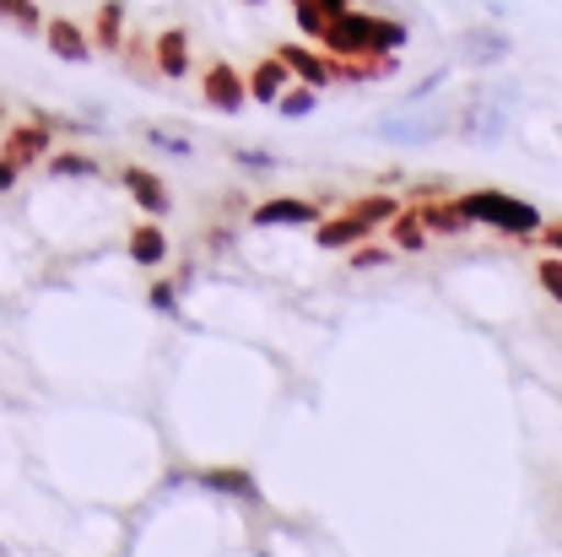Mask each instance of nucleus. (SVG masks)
Here are the masks:
<instances>
[{
	"label": "nucleus",
	"instance_id": "2eb2a0df",
	"mask_svg": "<svg viewBox=\"0 0 562 557\" xmlns=\"http://www.w3.org/2000/svg\"><path fill=\"white\" fill-rule=\"evenodd\" d=\"M277 55H281V66L292 70V76H303L308 87H325V81H330V60H319V55L303 49V44H281Z\"/></svg>",
	"mask_w": 562,
	"mask_h": 557
},
{
	"label": "nucleus",
	"instance_id": "5701e85b",
	"mask_svg": "<svg viewBox=\"0 0 562 557\" xmlns=\"http://www.w3.org/2000/svg\"><path fill=\"white\" fill-rule=\"evenodd\" d=\"M0 16H5V22H16L22 33H38V27H44L38 0H0Z\"/></svg>",
	"mask_w": 562,
	"mask_h": 557
},
{
	"label": "nucleus",
	"instance_id": "9d476101",
	"mask_svg": "<svg viewBox=\"0 0 562 557\" xmlns=\"http://www.w3.org/2000/svg\"><path fill=\"white\" fill-rule=\"evenodd\" d=\"M454 131L465 141H476V146H492V141H503V131H508V114H503L497 103H471V109L454 120Z\"/></svg>",
	"mask_w": 562,
	"mask_h": 557
},
{
	"label": "nucleus",
	"instance_id": "f03ea898",
	"mask_svg": "<svg viewBox=\"0 0 562 557\" xmlns=\"http://www.w3.org/2000/svg\"><path fill=\"white\" fill-rule=\"evenodd\" d=\"M395 211L401 207H395L390 196H362V201H351L341 216L314 222V238H319V249H351V244H362L373 227H384Z\"/></svg>",
	"mask_w": 562,
	"mask_h": 557
},
{
	"label": "nucleus",
	"instance_id": "393cba45",
	"mask_svg": "<svg viewBox=\"0 0 562 557\" xmlns=\"http://www.w3.org/2000/svg\"><path fill=\"white\" fill-rule=\"evenodd\" d=\"M536 281L547 287V298L562 303V255H547V260H536Z\"/></svg>",
	"mask_w": 562,
	"mask_h": 557
},
{
	"label": "nucleus",
	"instance_id": "4468645a",
	"mask_svg": "<svg viewBox=\"0 0 562 557\" xmlns=\"http://www.w3.org/2000/svg\"><path fill=\"white\" fill-rule=\"evenodd\" d=\"M244 81H249V98H255V103H277L281 92H286V81H292V70L281 66V55H271V60H260L255 76H244Z\"/></svg>",
	"mask_w": 562,
	"mask_h": 557
},
{
	"label": "nucleus",
	"instance_id": "f8f14e48",
	"mask_svg": "<svg viewBox=\"0 0 562 557\" xmlns=\"http://www.w3.org/2000/svg\"><path fill=\"white\" fill-rule=\"evenodd\" d=\"M125 190L136 196L140 211H151V216H162V211L173 207V196H168V185L151 174V168H125Z\"/></svg>",
	"mask_w": 562,
	"mask_h": 557
},
{
	"label": "nucleus",
	"instance_id": "423d86ee",
	"mask_svg": "<svg viewBox=\"0 0 562 557\" xmlns=\"http://www.w3.org/2000/svg\"><path fill=\"white\" fill-rule=\"evenodd\" d=\"M201 98H206V109H216V114H238V109L249 103V81L227 66V60H216V66L206 70V81H201Z\"/></svg>",
	"mask_w": 562,
	"mask_h": 557
},
{
	"label": "nucleus",
	"instance_id": "cd10ccee",
	"mask_svg": "<svg viewBox=\"0 0 562 557\" xmlns=\"http://www.w3.org/2000/svg\"><path fill=\"white\" fill-rule=\"evenodd\" d=\"M390 255L384 249H373V244H357V255H351V271H373V266H384Z\"/></svg>",
	"mask_w": 562,
	"mask_h": 557
},
{
	"label": "nucleus",
	"instance_id": "9b49d317",
	"mask_svg": "<svg viewBox=\"0 0 562 557\" xmlns=\"http://www.w3.org/2000/svg\"><path fill=\"white\" fill-rule=\"evenodd\" d=\"M151 60H157V70H162L168 81H179V76L190 70V33H184V27H168V33H157V49H151Z\"/></svg>",
	"mask_w": 562,
	"mask_h": 557
},
{
	"label": "nucleus",
	"instance_id": "7c9ffc66",
	"mask_svg": "<svg viewBox=\"0 0 562 557\" xmlns=\"http://www.w3.org/2000/svg\"><path fill=\"white\" fill-rule=\"evenodd\" d=\"M16 174H22V168H16V163H5V157H0V196H5V190H11V185H16Z\"/></svg>",
	"mask_w": 562,
	"mask_h": 557
},
{
	"label": "nucleus",
	"instance_id": "bb28decb",
	"mask_svg": "<svg viewBox=\"0 0 562 557\" xmlns=\"http://www.w3.org/2000/svg\"><path fill=\"white\" fill-rule=\"evenodd\" d=\"M146 298H151V309H157V314H179V292H173V281H157Z\"/></svg>",
	"mask_w": 562,
	"mask_h": 557
},
{
	"label": "nucleus",
	"instance_id": "39448f33",
	"mask_svg": "<svg viewBox=\"0 0 562 557\" xmlns=\"http://www.w3.org/2000/svg\"><path fill=\"white\" fill-rule=\"evenodd\" d=\"M454 55H460L465 66L487 70V66H503V60L514 55V38H508L503 27H471V33H460Z\"/></svg>",
	"mask_w": 562,
	"mask_h": 557
},
{
	"label": "nucleus",
	"instance_id": "f3484780",
	"mask_svg": "<svg viewBox=\"0 0 562 557\" xmlns=\"http://www.w3.org/2000/svg\"><path fill=\"white\" fill-rule=\"evenodd\" d=\"M131 260L136 266H162L168 260V238H162L157 222H140L136 233H131Z\"/></svg>",
	"mask_w": 562,
	"mask_h": 557
},
{
	"label": "nucleus",
	"instance_id": "c756f323",
	"mask_svg": "<svg viewBox=\"0 0 562 557\" xmlns=\"http://www.w3.org/2000/svg\"><path fill=\"white\" fill-rule=\"evenodd\" d=\"M541 238H547V249H558L562 255V222H547V227H536Z\"/></svg>",
	"mask_w": 562,
	"mask_h": 557
},
{
	"label": "nucleus",
	"instance_id": "7ed1b4c3",
	"mask_svg": "<svg viewBox=\"0 0 562 557\" xmlns=\"http://www.w3.org/2000/svg\"><path fill=\"white\" fill-rule=\"evenodd\" d=\"M460 211L471 222L497 227V233H514V238H525V233L541 227V211L530 207V201H519V196H503V190H471V196H460Z\"/></svg>",
	"mask_w": 562,
	"mask_h": 557
},
{
	"label": "nucleus",
	"instance_id": "4be33fe9",
	"mask_svg": "<svg viewBox=\"0 0 562 557\" xmlns=\"http://www.w3.org/2000/svg\"><path fill=\"white\" fill-rule=\"evenodd\" d=\"M271 109H281L286 120H303V114H314V109H319V87H286Z\"/></svg>",
	"mask_w": 562,
	"mask_h": 557
},
{
	"label": "nucleus",
	"instance_id": "a211bd4d",
	"mask_svg": "<svg viewBox=\"0 0 562 557\" xmlns=\"http://www.w3.org/2000/svg\"><path fill=\"white\" fill-rule=\"evenodd\" d=\"M347 5L351 0H297V27H303L308 38H319V33H325V22H330V16H341Z\"/></svg>",
	"mask_w": 562,
	"mask_h": 557
},
{
	"label": "nucleus",
	"instance_id": "412c9836",
	"mask_svg": "<svg viewBox=\"0 0 562 557\" xmlns=\"http://www.w3.org/2000/svg\"><path fill=\"white\" fill-rule=\"evenodd\" d=\"M49 174H55V179H98L103 168H98L92 157H81V152H55V157H49Z\"/></svg>",
	"mask_w": 562,
	"mask_h": 557
},
{
	"label": "nucleus",
	"instance_id": "2f4dec72",
	"mask_svg": "<svg viewBox=\"0 0 562 557\" xmlns=\"http://www.w3.org/2000/svg\"><path fill=\"white\" fill-rule=\"evenodd\" d=\"M0 125H5V103H0Z\"/></svg>",
	"mask_w": 562,
	"mask_h": 557
},
{
	"label": "nucleus",
	"instance_id": "c85d7f7f",
	"mask_svg": "<svg viewBox=\"0 0 562 557\" xmlns=\"http://www.w3.org/2000/svg\"><path fill=\"white\" fill-rule=\"evenodd\" d=\"M151 146H162V152H173V157H190V141L184 136H162V131H146Z\"/></svg>",
	"mask_w": 562,
	"mask_h": 557
},
{
	"label": "nucleus",
	"instance_id": "6ab92c4d",
	"mask_svg": "<svg viewBox=\"0 0 562 557\" xmlns=\"http://www.w3.org/2000/svg\"><path fill=\"white\" fill-rule=\"evenodd\" d=\"M98 44L103 49H125V0H103L98 5Z\"/></svg>",
	"mask_w": 562,
	"mask_h": 557
},
{
	"label": "nucleus",
	"instance_id": "473e14b6",
	"mask_svg": "<svg viewBox=\"0 0 562 557\" xmlns=\"http://www.w3.org/2000/svg\"><path fill=\"white\" fill-rule=\"evenodd\" d=\"M249 5H260V0H249Z\"/></svg>",
	"mask_w": 562,
	"mask_h": 557
},
{
	"label": "nucleus",
	"instance_id": "a878e982",
	"mask_svg": "<svg viewBox=\"0 0 562 557\" xmlns=\"http://www.w3.org/2000/svg\"><path fill=\"white\" fill-rule=\"evenodd\" d=\"M443 81H449V70H443V66H438V70H427L422 81H412V87H406V98H401V103H406V109H417L422 98H432V92H438Z\"/></svg>",
	"mask_w": 562,
	"mask_h": 557
},
{
	"label": "nucleus",
	"instance_id": "0eeeda50",
	"mask_svg": "<svg viewBox=\"0 0 562 557\" xmlns=\"http://www.w3.org/2000/svg\"><path fill=\"white\" fill-rule=\"evenodd\" d=\"M454 120L449 114H422V120H406V114H390V120H379V136L395 141V146H422V141H438L449 131Z\"/></svg>",
	"mask_w": 562,
	"mask_h": 557
},
{
	"label": "nucleus",
	"instance_id": "aec40b11",
	"mask_svg": "<svg viewBox=\"0 0 562 557\" xmlns=\"http://www.w3.org/2000/svg\"><path fill=\"white\" fill-rule=\"evenodd\" d=\"M390 227H395V244H401V249H406V255H417L422 244H427V227H422L417 207L395 211V216H390Z\"/></svg>",
	"mask_w": 562,
	"mask_h": 557
},
{
	"label": "nucleus",
	"instance_id": "1a4fd4ad",
	"mask_svg": "<svg viewBox=\"0 0 562 557\" xmlns=\"http://www.w3.org/2000/svg\"><path fill=\"white\" fill-rule=\"evenodd\" d=\"M249 222H255V227H314V222H319V207H308V201H297V196H277V201H260V207L249 211Z\"/></svg>",
	"mask_w": 562,
	"mask_h": 557
},
{
	"label": "nucleus",
	"instance_id": "72a5a7b5",
	"mask_svg": "<svg viewBox=\"0 0 562 557\" xmlns=\"http://www.w3.org/2000/svg\"><path fill=\"white\" fill-rule=\"evenodd\" d=\"M292 5H297V0H292Z\"/></svg>",
	"mask_w": 562,
	"mask_h": 557
},
{
	"label": "nucleus",
	"instance_id": "f257e3e1",
	"mask_svg": "<svg viewBox=\"0 0 562 557\" xmlns=\"http://www.w3.org/2000/svg\"><path fill=\"white\" fill-rule=\"evenodd\" d=\"M325 49L336 60H390L395 49H406V22H390V16H373V11H341L325 22Z\"/></svg>",
	"mask_w": 562,
	"mask_h": 557
},
{
	"label": "nucleus",
	"instance_id": "20e7f679",
	"mask_svg": "<svg viewBox=\"0 0 562 557\" xmlns=\"http://www.w3.org/2000/svg\"><path fill=\"white\" fill-rule=\"evenodd\" d=\"M49 141H55V125H49V120H16V125L5 131L0 157L16 163V168H33L38 157H49Z\"/></svg>",
	"mask_w": 562,
	"mask_h": 557
},
{
	"label": "nucleus",
	"instance_id": "b1692460",
	"mask_svg": "<svg viewBox=\"0 0 562 557\" xmlns=\"http://www.w3.org/2000/svg\"><path fill=\"white\" fill-rule=\"evenodd\" d=\"M233 163H238L244 174H271V168H281L277 152H266V146H233Z\"/></svg>",
	"mask_w": 562,
	"mask_h": 557
},
{
	"label": "nucleus",
	"instance_id": "dca6fc26",
	"mask_svg": "<svg viewBox=\"0 0 562 557\" xmlns=\"http://www.w3.org/2000/svg\"><path fill=\"white\" fill-rule=\"evenodd\" d=\"M417 216H422L427 233H449V238L471 227V216L460 211V201H427V207H417Z\"/></svg>",
	"mask_w": 562,
	"mask_h": 557
},
{
	"label": "nucleus",
	"instance_id": "ddd939ff",
	"mask_svg": "<svg viewBox=\"0 0 562 557\" xmlns=\"http://www.w3.org/2000/svg\"><path fill=\"white\" fill-rule=\"evenodd\" d=\"M44 33H49V49H55L66 66H87V60H92V44H87V33H81L76 22L60 16V22H49Z\"/></svg>",
	"mask_w": 562,
	"mask_h": 557
},
{
	"label": "nucleus",
	"instance_id": "6e6552de",
	"mask_svg": "<svg viewBox=\"0 0 562 557\" xmlns=\"http://www.w3.org/2000/svg\"><path fill=\"white\" fill-rule=\"evenodd\" d=\"M190 482L216 492V498H244V503L260 498V482H255L244 466H206V471H190Z\"/></svg>",
	"mask_w": 562,
	"mask_h": 557
}]
</instances>
